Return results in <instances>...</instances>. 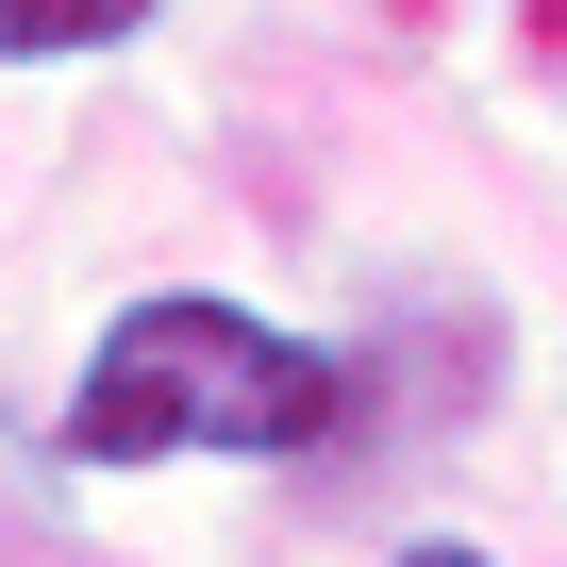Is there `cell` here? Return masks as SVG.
Wrapping results in <instances>:
<instances>
[{
  "mask_svg": "<svg viewBox=\"0 0 567 567\" xmlns=\"http://www.w3.org/2000/svg\"><path fill=\"white\" fill-rule=\"evenodd\" d=\"M351 417V368L267 334L234 301H134L84 384H68V451L84 467H167V451H318Z\"/></svg>",
  "mask_w": 567,
  "mask_h": 567,
  "instance_id": "1",
  "label": "cell"
},
{
  "mask_svg": "<svg viewBox=\"0 0 567 567\" xmlns=\"http://www.w3.org/2000/svg\"><path fill=\"white\" fill-rule=\"evenodd\" d=\"M151 0H0V51L18 68H68V51H117Z\"/></svg>",
  "mask_w": 567,
  "mask_h": 567,
  "instance_id": "2",
  "label": "cell"
},
{
  "mask_svg": "<svg viewBox=\"0 0 567 567\" xmlns=\"http://www.w3.org/2000/svg\"><path fill=\"white\" fill-rule=\"evenodd\" d=\"M401 567H484V550H467V534H417V550H401Z\"/></svg>",
  "mask_w": 567,
  "mask_h": 567,
  "instance_id": "3",
  "label": "cell"
}]
</instances>
